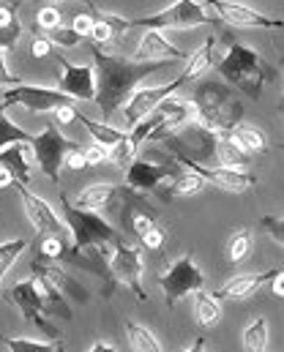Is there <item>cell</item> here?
I'll list each match as a JSON object with an SVG mask.
<instances>
[{
  "label": "cell",
  "instance_id": "6da1fadb",
  "mask_svg": "<svg viewBox=\"0 0 284 352\" xmlns=\"http://www.w3.org/2000/svg\"><path fill=\"white\" fill-rule=\"evenodd\" d=\"M88 50L94 55L96 69V107L101 112V118H112L118 115L126 101L131 98V93L137 88V82H142L145 77L156 74L159 69H164V60H151V63H140V60H129V58H118V55H107L96 41H88Z\"/></svg>",
  "mask_w": 284,
  "mask_h": 352
},
{
  "label": "cell",
  "instance_id": "7a4b0ae2",
  "mask_svg": "<svg viewBox=\"0 0 284 352\" xmlns=\"http://www.w3.org/2000/svg\"><path fill=\"white\" fill-rule=\"evenodd\" d=\"M213 66L219 69V74L227 85L252 96L254 101L263 96V88L268 82H274V77H276V72L268 66V60L241 41H230L224 58H219Z\"/></svg>",
  "mask_w": 284,
  "mask_h": 352
},
{
  "label": "cell",
  "instance_id": "3957f363",
  "mask_svg": "<svg viewBox=\"0 0 284 352\" xmlns=\"http://www.w3.org/2000/svg\"><path fill=\"white\" fill-rule=\"evenodd\" d=\"M191 104L197 107V123L216 134H230L243 115L238 90H232L224 80H202L194 90Z\"/></svg>",
  "mask_w": 284,
  "mask_h": 352
},
{
  "label": "cell",
  "instance_id": "277c9868",
  "mask_svg": "<svg viewBox=\"0 0 284 352\" xmlns=\"http://www.w3.org/2000/svg\"><path fill=\"white\" fill-rule=\"evenodd\" d=\"M61 208H63V221H66V227H69V232H72L74 249L85 252V249H91V246H101V243L118 246V243L123 241V235H120L101 213L77 208L66 194L61 197Z\"/></svg>",
  "mask_w": 284,
  "mask_h": 352
},
{
  "label": "cell",
  "instance_id": "5b68a950",
  "mask_svg": "<svg viewBox=\"0 0 284 352\" xmlns=\"http://www.w3.org/2000/svg\"><path fill=\"white\" fill-rule=\"evenodd\" d=\"M221 19L208 14V8L199 0H175L173 6L151 14V16H140V19H129V28L140 25L145 30H184V28H199V25H219Z\"/></svg>",
  "mask_w": 284,
  "mask_h": 352
},
{
  "label": "cell",
  "instance_id": "8992f818",
  "mask_svg": "<svg viewBox=\"0 0 284 352\" xmlns=\"http://www.w3.org/2000/svg\"><path fill=\"white\" fill-rule=\"evenodd\" d=\"M216 140L219 134L205 129L202 123H186L178 131L167 134L162 140V145L173 153L175 162H197V164H210V159H216Z\"/></svg>",
  "mask_w": 284,
  "mask_h": 352
},
{
  "label": "cell",
  "instance_id": "52a82bcc",
  "mask_svg": "<svg viewBox=\"0 0 284 352\" xmlns=\"http://www.w3.org/2000/svg\"><path fill=\"white\" fill-rule=\"evenodd\" d=\"M83 145L77 140H69L55 123H47L41 134H33V142H30V151H33V159L39 164V170L50 177L52 183H58L61 177V167L66 162V156L72 151H80Z\"/></svg>",
  "mask_w": 284,
  "mask_h": 352
},
{
  "label": "cell",
  "instance_id": "ba28073f",
  "mask_svg": "<svg viewBox=\"0 0 284 352\" xmlns=\"http://www.w3.org/2000/svg\"><path fill=\"white\" fill-rule=\"evenodd\" d=\"M6 298H8V300L19 309V314H22L28 322H33L50 342H58V339H61V331L47 320L50 306H47V298H44V292H41V287H39L36 278H22V281H17L14 287H8Z\"/></svg>",
  "mask_w": 284,
  "mask_h": 352
},
{
  "label": "cell",
  "instance_id": "9c48e42d",
  "mask_svg": "<svg viewBox=\"0 0 284 352\" xmlns=\"http://www.w3.org/2000/svg\"><path fill=\"white\" fill-rule=\"evenodd\" d=\"M159 287H162V292H164L167 309H175L181 298L194 295L197 289H205V273L194 265V257H191V254H184V257H178L175 263L162 273Z\"/></svg>",
  "mask_w": 284,
  "mask_h": 352
},
{
  "label": "cell",
  "instance_id": "30bf717a",
  "mask_svg": "<svg viewBox=\"0 0 284 352\" xmlns=\"http://www.w3.org/2000/svg\"><path fill=\"white\" fill-rule=\"evenodd\" d=\"M140 202H145L142 191L115 183H94L77 194V208L94 213H109V210H120V205H140Z\"/></svg>",
  "mask_w": 284,
  "mask_h": 352
},
{
  "label": "cell",
  "instance_id": "8fae6325",
  "mask_svg": "<svg viewBox=\"0 0 284 352\" xmlns=\"http://www.w3.org/2000/svg\"><path fill=\"white\" fill-rule=\"evenodd\" d=\"M11 188L19 194L22 205H25V213H28V219L33 221V230L39 232V238H47V235L72 238V232H69L66 221L55 213V208H52L47 199H41L39 194H33L25 183H11Z\"/></svg>",
  "mask_w": 284,
  "mask_h": 352
},
{
  "label": "cell",
  "instance_id": "7c38bea8",
  "mask_svg": "<svg viewBox=\"0 0 284 352\" xmlns=\"http://www.w3.org/2000/svg\"><path fill=\"white\" fill-rule=\"evenodd\" d=\"M109 273H112V281L129 287L137 300H142V303L148 300V295L142 289V249L140 246H129L126 241L112 246Z\"/></svg>",
  "mask_w": 284,
  "mask_h": 352
},
{
  "label": "cell",
  "instance_id": "4fadbf2b",
  "mask_svg": "<svg viewBox=\"0 0 284 352\" xmlns=\"http://www.w3.org/2000/svg\"><path fill=\"white\" fill-rule=\"evenodd\" d=\"M3 104L25 107V109L41 115V112L74 104V98H69L66 93H61L55 88H44V85H17V88H8L3 93Z\"/></svg>",
  "mask_w": 284,
  "mask_h": 352
},
{
  "label": "cell",
  "instance_id": "5bb4252c",
  "mask_svg": "<svg viewBox=\"0 0 284 352\" xmlns=\"http://www.w3.org/2000/svg\"><path fill=\"white\" fill-rule=\"evenodd\" d=\"M184 173V167L170 159V162H151V159H134L126 167V186L134 191H156L164 180H173Z\"/></svg>",
  "mask_w": 284,
  "mask_h": 352
},
{
  "label": "cell",
  "instance_id": "9a60e30c",
  "mask_svg": "<svg viewBox=\"0 0 284 352\" xmlns=\"http://www.w3.org/2000/svg\"><path fill=\"white\" fill-rule=\"evenodd\" d=\"M186 85V80L184 77H178V80H173V82H167V85H156V88H140L131 93V98L126 101V107L120 109L123 112V118H126V123L134 129L142 118H148L164 98H170L173 93L178 88H184Z\"/></svg>",
  "mask_w": 284,
  "mask_h": 352
},
{
  "label": "cell",
  "instance_id": "2e32d148",
  "mask_svg": "<svg viewBox=\"0 0 284 352\" xmlns=\"http://www.w3.org/2000/svg\"><path fill=\"white\" fill-rule=\"evenodd\" d=\"M186 170L197 173L205 183L221 188V191H232V194H243L249 188L257 186V177L249 175L246 170H230V167H219V164H197V162H178Z\"/></svg>",
  "mask_w": 284,
  "mask_h": 352
},
{
  "label": "cell",
  "instance_id": "e0dca14e",
  "mask_svg": "<svg viewBox=\"0 0 284 352\" xmlns=\"http://www.w3.org/2000/svg\"><path fill=\"white\" fill-rule=\"evenodd\" d=\"M61 63V80L58 90L66 93L74 101H96V69L94 66H74L63 55H55Z\"/></svg>",
  "mask_w": 284,
  "mask_h": 352
},
{
  "label": "cell",
  "instance_id": "ac0fdd59",
  "mask_svg": "<svg viewBox=\"0 0 284 352\" xmlns=\"http://www.w3.org/2000/svg\"><path fill=\"white\" fill-rule=\"evenodd\" d=\"M213 6V11L219 14L221 22L227 25H238V28H276V30H284V19H271L249 6H241V3H232V0H205Z\"/></svg>",
  "mask_w": 284,
  "mask_h": 352
},
{
  "label": "cell",
  "instance_id": "d6986e66",
  "mask_svg": "<svg viewBox=\"0 0 284 352\" xmlns=\"http://www.w3.org/2000/svg\"><path fill=\"white\" fill-rule=\"evenodd\" d=\"M156 109L162 112V123H159V126L153 129V134L148 137V140H153V142H162L167 134H173V131H178L181 126L197 120V107H194L191 101H186V98L170 96V98H164Z\"/></svg>",
  "mask_w": 284,
  "mask_h": 352
},
{
  "label": "cell",
  "instance_id": "ffe728a7",
  "mask_svg": "<svg viewBox=\"0 0 284 352\" xmlns=\"http://www.w3.org/2000/svg\"><path fill=\"white\" fill-rule=\"evenodd\" d=\"M279 267H271V270H263V273H254V276H235V278H227L213 295L219 300H243V298H252L260 287L271 284L274 276H276Z\"/></svg>",
  "mask_w": 284,
  "mask_h": 352
},
{
  "label": "cell",
  "instance_id": "44dd1931",
  "mask_svg": "<svg viewBox=\"0 0 284 352\" xmlns=\"http://www.w3.org/2000/svg\"><path fill=\"white\" fill-rule=\"evenodd\" d=\"M164 58H189L184 50H178L162 30H148L140 41V50L134 55V60L140 63H151V60H164Z\"/></svg>",
  "mask_w": 284,
  "mask_h": 352
},
{
  "label": "cell",
  "instance_id": "7402d4cb",
  "mask_svg": "<svg viewBox=\"0 0 284 352\" xmlns=\"http://www.w3.org/2000/svg\"><path fill=\"white\" fill-rule=\"evenodd\" d=\"M30 156H33L30 145L14 142V145L0 151V167H6L11 173L14 183H25L28 186V180H30Z\"/></svg>",
  "mask_w": 284,
  "mask_h": 352
},
{
  "label": "cell",
  "instance_id": "603a6c76",
  "mask_svg": "<svg viewBox=\"0 0 284 352\" xmlns=\"http://www.w3.org/2000/svg\"><path fill=\"white\" fill-rule=\"evenodd\" d=\"M184 167V164H181ZM205 188V180L197 175V173H191L184 167V173L178 177H173L170 180V186H164V188H156V194L162 197V199H181V197H194V194H199Z\"/></svg>",
  "mask_w": 284,
  "mask_h": 352
},
{
  "label": "cell",
  "instance_id": "cb8c5ba5",
  "mask_svg": "<svg viewBox=\"0 0 284 352\" xmlns=\"http://www.w3.org/2000/svg\"><path fill=\"white\" fill-rule=\"evenodd\" d=\"M216 164L230 167V170H246L249 167V153L241 151V145L230 134H219V140H216Z\"/></svg>",
  "mask_w": 284,
  "mask_h": 352
},
{
  "label": "cell",
  "instance_id": "d4e9b609",
  "mask_svg": "<svg viewBox=\"0 0 284 352\" xmlns=\"http://www.w3.org/2000/svg\"><path fill=\"white\" fill-rule=\"evenodd\" d=\"M194 317H197V325L199 328H213L219 320H221V306H219V298L208 289H197L194 292Z\"/></svg>",
  "mask_w": 284,
  "mask_h": 352
},
{
  "label": "cell",
  "instance_id": "484cf974",
  "mask_svg": "<svg viewBox=\"0 0 284 352\" xmlns=\"http://www.w3.org/2000/svg\"><path fill=\"white\" fill-rule=\"evenodd\" d=\"M230 137L241 145V151H246L249 156H257V153H265L268 151V142H265V134H263V129H257V126H252V123H238L232 131H230Z\"/></svg>",
  "mask_w": 284,
  "mask_h": 352
},
{
  "label": "cell",
  "instance_id": "4316f807",
  "mask_svg": "<svg viewBox=\"0 0 284 352\" xmlns=\"http://www.w3.org/2000/svg\"><path fill=\"white\" fill-rule=\"evenodd\" d=\"M213 52H216V38L210 36L208 41H202L194 52H191L189 58H186V72L181 74L186 82H191L194 77H199V74H205L208 72V66H213L216 60H213Z\"/></svg>",
  "mask_w": 284,
  "mask_h": 352
},
{
  "label": "cell",
  "instance_id": "83f0119b",
  "mask_svg": "<svg viewBox=\"0 0 284 352\" xmlns=\"http://www.w3.org/2000/svg\"><path fill=\"white\" fill-rule=\"evenodd\" d=\"M77 123H83V126H85V131L94 137V142L104 145V148H112L115 142H120V140L126 137V131H120V129H115V126H109V123L91 120V118H88V115H83L80 109H77Z\"/></svg>",
  "mask_w": 284,
  "mask_h": 352
},
{
  "label": "cell",
  "instance_id": "f1b7e54d",
  "mask_svg": "<svg viewBox=\"0 0 284 352\" xmlns=\"http://www.w3.org/2000/svg\"><path fill=\"white\" fill-rule=\"evenodd\" d=\"M22 36V22L14 6L0 3V50H11Z\"/></svg>",
  "mask_w": 284,
  "mask_h": 352
},
{
  "label": "cell",
  "instance_id": "f546056e",
  "mask_svg": "<svg viewBox=\"0 0 284 352\" xmlns=\"http://www.w3.org/2000/svg\"><path fill=\"white\" fill-rule=\"evenodd\" d=\"M126 336H129V344H131L134 352H162L156 336H153L145 325H140V322L126 320Z\"/></svg>",
  "mask_w": 284,
  "mask_h": 352
},
{
  "label": "cell",
  "instance_id": "4dcf8cb0",
  "mask_svg": "<svg viewBox=\"0 0 284 352\" xmlns=\"http://www.w3.org/2000/svg\"><path fill=\"white\" fill-rule=\"evenodd\" d=\"M268 347V320L257 317L243 331V352H265Z\"/></svg>",
  "mask_w": 284,
  "mask_h": 352
},
{
  "label": "cell",
  "instance_id": "1f68e13d",
  "mask_svg": "<svg viewBox=\"0 0 284 352\" xmlns=\"http://www.w3.org/2000/svg\"><path fill=\"white\" fill-rule=\"evenodd\" d=\"M14 142H25V145H30V142H33V134H28V131L19 129L17 123H11L8 115L3 112V104H0V151L8 148V145H14Z\"/></svg>",
  "mask_w": 284,
  "mask_h": 352
},
{
  "label": "cell",
  "instance_id": "d6a6232c",
  "mask_svg": "<svg viewBox=\"0 0 284 352\" xmlns=\"http://www.w3.org/2000/svg\"><path fill=\"white\" fill-rule=\"evenodd\" d=\"M3 344L8 347V352H66L61 342H33V339L3 336Z\"/></svg>",
  "mask_w": 284,
  "mask_h": 352
},
{
  "label": "cell",
  "instance_id": "836d02e7",
  "mask_svg": "<svg viewBox=\"0 0 284 352\" xmlns=\"http://www.w3.org/2000/svg\"><path fill=\"white\" fill-rule=\"evenodd\" d=\"M137 151H140V148H137V145L131 142V137L126 134V137H123L120 142H115V145L109 148V162H112L115 167H120V170H126V167H129V164L134 162V156H137Z\"/></svg>",
  "mask_w": 284,
  "mask_h": 352
},
{
  "label": "cell",
  "instance_id": "e575fe53",
  "mask_svg": "<svg viewBox=\"0 0 284 352\" xmlns=\"http://www.w3.org/2000/svg\"><path fill=\"white\" fill-rule=\"evenodd\" d=\"M249 252H252V232H249V230H238V232L230 238V246H227L230 263L232 265L243 263Z\"/></svg>",
  "mask_w": 284,
  "mask_h": 352
},
{
  "label": "cell",
  "instance_id": "d590c367",
  "mask_svg": "<svg viewBox=\"0 0 284 352\" xmlns=\"http://www.w3.org/2000/svg\"><path fill=\"white\" fill-rule=\"evenodd\" d=\"M47 33V38L55 44V47H80V44H85L88 38L85 36H80L72 25L69 28H63V25H58V28H50V30H44Z\"/></svg>",
  "mask_w": 284,
  "mask_h": 352
},
{
  "label": "cell",
  "instance_id": "8d00e7d4",
  "mask_svg": "<svg viewBox=\"0 0 284 352\" xmlns=\"http://www.w3.org/2000/svg\"><path fill=\"white\" fill-rule=\"evenodd\" d=\"M25 249H28V241H25V238H14V241L0 243V281H3L6 270L17 263V257H19Z\"/></svg>",
  "mask_w": 284,
  "mask_h": 352
},
{
  "label": "cell",
  "instance_id": "74e56055",
  "mask_svg": "<svg viewBox=\"0 0 284 352\" xmlns=\"http://www.w3.org/2000/svg\"><path fill=\"white\" fill-rule=\"evenodd\" d=\"M126 221H129V227L134 230V235H137V238H142L148 230H153V227H156V219H153V213H151V210H145V205H140L134 213H126Z\"/></svg>",
  "mask_w": 284,
  "mask_h": 352
},
{
  "label": "cell",
  "instance_id": "f35d334b",
  "mask_svg": "<svg viewBox=\"0 0 284 352\" xmlns=\"http://www.w3.org/2000/svg\"><path fill=\"white\" fill-rule=\"evenodd\" d=\"M260 227H263V232L268 238H274L276 243L284 246V219H279V216H263L260 219Z\"/></svg>",
  "mask_w": 284,
  "mask_h": 352
},
{
  "label": "cell",
  "instance_id": "ab89813d",
  "mask_svg": "<svg viewBox=\"0 0 284 352\" xmlns=\"http://www.w3.org/2000/svg\"><path fill=\"white\" fill-rule=\"evenodd\" d=\"M83 156H85V164L88 167H96V164H107L109 162V148H104V145H88V148H83Z\"/></svg>",
  "mask_w": 284,
  "mask_h": 352
},
{
  "label": "cell",
  "instance_id": "60d3db41",
  "mask_svg": "<svg viewBox=\"0 0 284 352\" xmlns=\"http://www.w3.org/2000/svg\"><path fill=\"white\" fill-rule=\"evenodd\" d=\"M39 28L41 30H50V28H58L61 25V11L55 8V6H44V8H39Z\"/></svg>",
  "mask_w": 284,
  "mask_h": 352
},
{
  "label": "cell",
  "instance_id": "b9f144b4",
  "mask_svg": "<svg viewBox=\"0 0 284 352\" xmlns=\"http://www.w3.org/2000/svg\"><path fill=\"white\" fill-rule=\"evenodd\" d=\"M94 25H96L94 14H77V16L72 19V28H74L80 36H85V38H91V33H94Z\"/></svg>",
  "mask_w": 284,
  "mask_h": 352
},
{
  "label": "cell",
  "instance_id": "7bdbcfd3",
  "mask_svg": "<svg viewBox=\"0 0 284 352\" xmlns=\"http://www.w3.org/2000/svg\"><path fill=\"white\" fill-rule=\"evenodd\" d=\"M164 238H167V232H164V230L156 224V227H153V230H148V232H145L140 241H142V246H145V249H162Z\"/></svg>",
  "mask_w": 284,
  "mask_h": 352
},
{
  "label": "cell",
  "instance_id": "ee69618b",
  "mask_svg": "<svg viewBox=\"0 0 284 352\" xmlns=\"http://www.w3.org/2000/svg\"><path fill=\"white\" fill-rule=\"evenodd\" d=\"M30 52H33V58H47L52 52V41L47 36H36L30 41Z\"/></svg>",
  "mask_w": 284,
  "mask_h": 352
},
{
  "label": "cell",
  "instance_id": "f6af8a7d",
  "mask_svg": "<svg viewBox=\"0 0 284 352\" xmlns=\"http://www.w3.org/2000/svg\"><path fill=\"white\" fill-rule=\"evenodd\" d=\"M0 85H8V88L22 85V82H19V77H17V74H11V72L6 69V50H0Z\"/></svg>",
  "mask_w": 284,
  "mask_h": 352
},
{
  "label": "cell",
  "instance_id": "bcb514c9",
  "mask_svg": "<svg viewBox=\"0 0 284 352\" xmlns=\"http://www.w3.org/2000/svg\"><path fill=\"white\" fill-rule=\"evenodd\" d=\"M112 36V28L101 19V16H96V25H94V33H91V41H96V44H104L107 38Z\"/></svg>",
  "mask_w": 284,
  "mask_h": 352
},
{
  "label": "cell",
  "instance_id": "7dc6e473",
  "mask_svg": "<svg viewBox=\"0 0 284 352\" xmlns=\"http://www.w3.org/2000/svg\"><path fill=\"white\" fill-rule=\"evenodd\" d=\"M63 164H66L69 170H83V167H88V164H85V156H83V148H80V151H72Z\"/></svg>",
  "mask_w": 284,
  "mask_h": 352
},
{
  "label": "cell",
  "instance_id": "c3c4849f",
  "mask_svg": "<svg viewBox=\"0 0 284 352\" xmlns=\"http://www.w3.org/2000/svg\"><path fill=\"white\" fill-rule=\"evenodd\" d=\"M271 287H274V292H276L279 298H284V270H276V276H274Z\"/></svg>",
  "mask_w": 284,
  "mask_h": 352
},
{
  "label": "cell",
  "instance_id": "681fc988",
  "mask_svg": "<svg viewBox=\"0 0 284 352\" xmlns=\"http://www.w3.org/2000/svg\"><path fill=\"white\" fill-rule=\"evenodd\" d=\"M88 352H118V350H115L109 342H96V344Z\"/></svg>",
  "mask_w": 284,
  "mask_h": 352
},
{
  "label": "cell",
  "instance_id": "f907efd6",
  "mask_svg": "<svg viewBox=\"0 0 284 352\" xmlns=\"http://www.w3.org/2000/svg\"><path fill=\"white\" fill-rule=\"evenodd\" d=\"M11 183H14L11 173H8L6 167H0V188H6V186H11Z\"/></svg>",
  "mask_w": 284,
  "mask_h": 352
},
{
  "label": "cell",
  "instance_id": "816d5d0a",
  "mask_svg": "<svg viewBox=\"0 0 284 352\" xmlns=\"http://www.w3.org/2000/svg\"><path fill=\"white\" fill-rule=\"evenodd\" d=\"M186 352H205V336H197V339H194V344H191Z\"/></svg>",
  "mask_w": 284,
  "mask_h": 352
},
{
  "label": "cell",
  "instance_id": "f5cc1de1",
  "mask_svg": "<svg viewBox=\"0 0 284 352\" xmlns=\"http://www.w3.org/2000/svg\"><path fill=\"white\" fill-rule=\"evenodd\" d=\"M282 72H284V66H282Z\"/></svg>",
  "mask_w": 284,
  "mask_h": 352
},
{
  "label": "cell",
  "instance_id": "db71d44e",
  "mask_svg": "<svg viewBox=\"0 0 284 352\" xmlns=\"http://www.w3.org/2000/svg\"><path fill=\"white\" fill-rule=\"evenodd\" d=\"M282 148H284V145H282Z\"/></svg>",
  "mask_w": 284,
  "mask_h": 352
}]
</instances>
